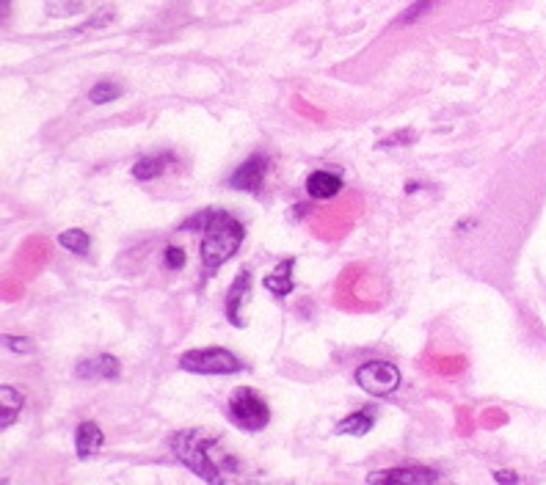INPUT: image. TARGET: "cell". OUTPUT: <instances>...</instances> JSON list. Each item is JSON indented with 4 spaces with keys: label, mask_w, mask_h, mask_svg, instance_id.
Returning a JSON list of instances; mask_svg holds the SVG:
<instances>
[{
    "label": "cell",
    "mask_w": 546,
    "mask_h": 485,
    "mask_svg": "<svg viewBox=\"0 0 546 485\" xmlns=\"http://www.w3.org/2000/svg\"><path fill=\"white\" fill-rule=\"evenodd\" d=\"M171 452L207 485H279L254 474L227 444L207 428H188L171 436Z\"/></svg>",
    "instance_id": "obj_1"
},
{
    "label": "cell",
    "mask_w": 546,
    "mask_h": 485,
    "mask_svg": "<svg viewBox=\"0 0 546 485\" xmlns=\"http://www.w3.org/2000/svg\"><path fill=\"white\" fill-rule=\"evenodd\" d=\"M246 240V226L227 210H210L201 226V265L207 273H215L227 265Z\"/></svg>",
    "instance_id": "obj_2"
},
{
    "label": "cell",
    "mask_w": 546,
    "mask_h": 485,
    "mask_svg": "<svg viewBox=\"0 0 546 485\" xmlns=\"http://www.w3.org/2000/svg\"><path fill=\"white\" fill-rule=\"evenodd\" d=\"M180 367L191 376H235L243 364L227 347H196L180 356Z\"/></svg>",
    "instance_id": "obj_3"
},
{
    "label": "cell",
    "mask_w": 546,
    "mask_h": 485,
    "mask_svg": "<svg viewBox=\"0 0 546 485\" xmlns=\"http://www.w3.org/2000/svg\"><path fill=\"white\" fill-rule=\"evenodd\" d=\"M230 417L246 433H260L271 422V406L252 387H238L230 395Z\"/></svg>",
    "instance_id": "obj_4"
},
{
    "label": "cell",
    "mask_w": 546,
    "mask_h": 485,
    "mask_svg": "<svg viewBox=\"0 0 546 485\" xmlns=\"http://www.w3.org/2000/svg\"><path fill=\"white\" fill-rule=\"evenodd\" d=\"M356 384L373 397H386L400 387V370L389 361H367L356 370Z\"/></svg>",
    "instance_id": "obj_5"
},
{
    "label": "cell",
    "mask_w": 546,
    "mask_h": 485,
    "mask_svg": "<svg viewBox=\"0 0 546 485\" xmlns=\"http://www.w3.org/2000/svg\"><path fill=\"white\" fill-rule=\"evenodd\" d=\"M439 480V471L430 466H392V469H378L367 474L370 485H433Z\"/></svg>",
    "instance_id": "obj_6"
},
{
    "label": "cell",
    "mask_w": 546,
    "mask_h": 485,
    "mask_svg": "<svg viewBox=\"0 0 546 485\" xmlns=\"http://www.w3.org/2000/svg\"><path fill=\"white\" fill-rule=\"evenodd\" d=\"M268 169H271V158L263 155V152H257V155H252L249 160H243V163L232 171V177L227 180V185H230L232 191L257 196V193L263 191V185H265Z\"/></svg>",
    "instance_id": "obj_7"
},
{
    "label": "cell",
    "mask_w": 546,
    "mask_h": 485,
    "mask_svg": "<svg viewBox=\"0 0 546 485\" xmlns=\"http://www.w3.org/2000/svg\"><path fill=\"white\" fill-rule=\"evenodd\" d=\"M252 287H254L252 271L241 268L238 276H235V282H232V287H230V293H227V320L235 328H246L249 325V320L243 317V309H246V304L252 298Z\"/></svg>",
    "instance_id": "obj_8"
},
{
    "label": "cell",
    "mask_w": 546,
    "mask_h": 485,
    "mask_svg": "<svg viewBox=\"0 0 546 485\" xmlns=\"http://www.w3.org/2000/svg\"><path fill=\"white\" fill-rule=\"evenodd\" d=\"M122 373V361L111 353H97L83 361H77L75 376L83 381H117Z\"/></svg>",
    "instance_id": "obj_9"
},
{
    "label": "cell",
    "mask_w": 546,
    "mask_h": 485,
    "mask_svg": "<svg viewBox=\"0 0 546 485\" xmlns=\"http://www.w3.org/2000/svg\"><path fill=\"white\" fill-rule=\"evenodd\" d=\"M306 193L309 199H317V201H325V199H335L340 191H343V177L335 174V171H312L306 177Z\"/></svg>",
    "instance_id": "obj_10"
},
{
    "label": "cell",
    "mask_w": 546,
    "mask_h": 485,
    "mask_svg": "<svg viewBox=\"0 0 546 485\" xmlns=\"http://www.w3.org/2000/svg\"><path fill=\"white\" fill-rule=\"evenodd\" d=\"M293 271H295V260L293 257H287V260H282L265 279H263V284H265V290L271 293V295H276V298H284V295H290L293 290H295V282H293Z\"/></svg>",
    "instance_id": "obj_11"
},
{
    "label": "cell",
    "mask_w": 546,
    "mask_h": 485,
    "mask_svg": "<svg viewBox=\"0 0 546 485\" xmlns=\"http://www.w3.org/2000/svg\"><path fill=\"white\" fill-rule=\"evenodd\" d=\"M102 441H105V436H102L97 422L86 419V422L77 425V430H75V452H77V458H83V460L94 458L102 449Z\"/></svg>",
    "instance_id": "obj_12"
},
{
    "label": "cell",
    "mask_w": 546,
    "mask_h": 485,
    "mask_svg": "<svg viewBox=\"0 0 546 485\" xmlns=\"http://www.w3.org/2000/svg\"><path fill=\"white\" fill-rule=\"evenodd\" d=\"M174 163L171 152H158V155H144L141 160L133 163V177L139 182H152L158 177H163V171Z\"/></svg>",
    "instance_id": "obj_13"
},
{
    "label": "cell",
    "mask_w": 546,
    "mask_h": 485,
    "mask_svg": "<svg viewBox=\"0 0 546 485\" xmlns=\"http://www.w3.org/2000/svg\"><path fill=\"white\" fill-rule=\"evenodd\" d=\"M0 406H4V408H0V428L9 430L17 422V417H20V411L26 406V397L15 387H0Z\"/></svg>",
    "instance_id": "obj_14"
},
{
    "label": "cell",
    "mask_w": 546,
    "mask_h": 485,
    "mask_svg": "<svg viewBox=\"0 0 546 485\" xmlns=\"http://www.w3.org/2000/svg\"><path fill=\"white\" fill-rule=\"evenodd\" d=\"M373 425H376V411L365 408V411H354L351 417H345L343 422H337L335 433H340V436H356L359 439V436L370 433Z\"/></svg>",
    "instance_id": "obj_15"
},
{
    "label": "cell",
    "mask_w": 546,
    "mask_h": 485,
    "mask_svg": "<svg viewBox=\"0 0 546 485\" xmlns=\"http://www.w3.org/2000/svg\"><path fill=\"white\" fill-rule=\"evenodd\" d=\"M58 246L67 249L69 254L86 257V254L91 252V237H88V232H83V229H67V232L58 234Z\"/></svg>",
    "instance_id": "obj_16"
},
{
    "label": "cell",
    "mask_w": 546,
    "mask_h": 485,
    "mask_svg": "<svg viewBox=\"0 0 546 485\" xmlns=\"http://www.w3.org/2000/svg\"><path fill=\"white\" fill-rule=\"evenodd\" d=\"M119 97H122V86L114 83V80H99V83H94V88L88 91V99H91L94 105L114 102V99H119Z\"/></svg>",
    "instance_id": "obj_17"
},
{
    "label": "cell",
    "mask_w": 546,
    "mask_h": 485,
    "mask_svg": "<svg viewBox=\"0 0 546 485\" xmlns=\"http://www.w3.org/2000/svg\"><path fill=\"white\" fill-rule=\"evenodd\" d=\"M185 249H180V246H166V252H163V263H166V268L169 271H180L182 265H185Z\"/></svg>",
    "instance_id": "obj_18"
},
{
    "label": "cell",
    "mask_w": 546,
    "mask_h": 485,
    "mask_svg": "<svg viewBox=\"0 0 546 485\" xmlns=\"http://www.w3.org/2000/svg\"><path fill=\"white\" fill-rule=\"evenodd\" d=\"M464 367H467V361H464L461 356H456V358H439V361H436V370H439L442 376H458Z\"/></svg>",
    "instance_id": "obj_19"
},
{
    "label": "cell",
    "mask_w": 546,
    "mask_h": 485,
    "mask_svg": "<svg viewBox=\"0 0 546 485\" xmlns=\"http://www.w3.org/2000/svg\"><path fill=\"white\" fill-rule=\"evenodd\" d=\"M4 345H6L9 350H15V353L23 356V353H31V345H34V342H31L28 336H9V334H6V336H4Z\"/></svg>",
    "instance_id": "obj_20"
},
{
    "label": "cell",
    "mask_w": 546,
    "mask_h": 485,
    "mask_svg": "<svg viewBox=\"0 0 546 485\" xmlns=\"http://www.w3.org/2000/svg\"><path fill=\"white\" fill-rule=\"evenodd\" d=\"M505 422H508V417L502 411H497V408H489L483 414V428H494V425H505Z\"/></svg>",
    "instance_id": "obj_21"
},
{
    "label": "cell",
    "mask_w": 546,
    "mask_h": 485,
    "mask_svg": "<svg viewBox=\"0 0 546 485\" xmlns=\"http://www.w3.org/2000/svg\"><path fill=\"white\" fill-rule=\"evenodd\" d=\"M111 20H114V12H111V9H102L99 15H94V17L86 23V28H102V26H108Z\"/></svg>",
    "instance_id": "obj_22"
},
{
    "label": "cell",
    "mask_w": 546,
    "mask_h": 485,
    "mask_svg": "<svg viewBox=\"0 0 546 485\" xmlns=\"http://www.w3.org/2000/svg\"><path fill=\"white\" fill-rule=\"evenodd\" d=\"M414 136L408 133V130H400L397 136H392V139H384V141H378V150H384V147H397V144H406V141H411Z\"/></svg>",
    "instance_id": "obj_23"
},
{
    "label": "cell",
    "mask_w": 546,
    "mask_h": 485,
    "mask_svg": "<svg viewBox=\"0 0 546 485\" xmlns=\"http://www.w3.org/2000/svg\"><path fill=\"white\" fill-rule=\"evenodd\" d=\"M494 480H497L500 485H519V474L510 471V469H500V471H494Z\"/></svg>",
    "instance_id": "obj_24"
},
{
    "label": "cell",
    "mask_w": 546,
    "mask_h": 485,
    "mask_svg": "<svg viewBox=\"0 0 546 485\" xmlns=\"http://www.w3.org/2000/svg\"><path fill=\"white\" fill-rule=\"evenodd\" d=\"M425 6H430V0H419V4H417L411 12H406V15H403V20H400V23H414V17H417V15L425 9Z\"/></svg>",
    "instance_id": "obj_25"
},
{
    "label": "cell",
    "mask_w": 546,
    "mask_h": 485,
    "mask_svg": "<svg viewBox=\"0 0 546 485\" xmlns=\"http://www.w3.org/2000/svg\"><path fill=\"white\" fill-rule=\"evenodd\" d=\"M458 430H461V433H469V430H472V428H469V411H467V408L458 411Z\"/></svg>",
    "instance_id": "obj_26"
}]
</instances>
